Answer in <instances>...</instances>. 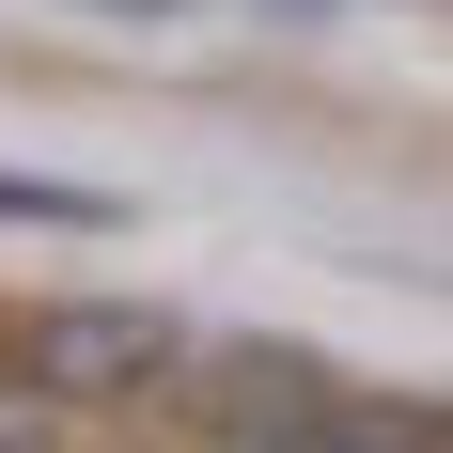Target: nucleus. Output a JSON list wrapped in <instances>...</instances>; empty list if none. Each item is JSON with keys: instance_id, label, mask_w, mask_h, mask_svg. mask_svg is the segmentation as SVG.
Instances as JSON below:
<instances>
[{"instance_id": "nucleus-1", "label": "nucleus", "mask_w": 453, "mask_h": 453, "mask_svg": "<svg viewBox=\"0 0 453 453\" xmlns=\"http://www.w3.org/2000/svg\"><path fill=\"white\" fill-rule=\"evenodd\" d=\"M173 360H188V328L157 313V297H47V313H16V344H0V375H16L32 407H141Z\"/></svg>"}, {"instance_id": "nucleus-2", "label": "nucleus", "mask_w": 453, "mask_h": 453, "mask_svg": "<svg viewBox=\"0 0 453 453\" xmlns=\"http://www.w3.org/2000/svg\"><path fill=\"white\" fill-rule=\"evenodd\" d=\"M0 219L16 234H126V203L110 188H63V173H0Z\"/></svg>"}, {"instance_id": "nucleus-3", "label": "nucleus", "mask_w": 453, "mask_h": 453, "mask_svg": "<svg viewBox=\"0 0 453 453\" xmlns=\"http://www.w3.org/2000/svg\"><path fill=\"white\" fill-rule=\"evenodd\" d=\"M234 453H360V422H344V438H234Z\"/></svg>"}, {"instance_id": "nucleus-4", "label": "nucleus", "mask_w": 453, "mask_h": 453, "mask_svg": "<svg viewBox=\"0 0 453 453\" xmlns=\"http://www.w3.org/2000/svg\"><path fill=\"white\" fill-rule=\"evenodd\" d=\"M94 16H188V0H94Z\"/></svg>"}]
</instances>
